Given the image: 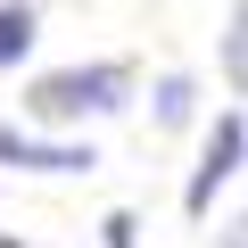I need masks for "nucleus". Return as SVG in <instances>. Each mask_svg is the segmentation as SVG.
<instances>
[{
    "label": "nucleus",
    "instance_id": "f257e3e1",
    "mask_svg": "<svg viewBox=\"0 0 248 248\" xmlns=\"http://www.w3.org/2000/svg\"><path fill=\"white\" fill-rule=\"evenodd\" d=\"M133 108V66L124 58H83V66H50L25 83V133L50 124V133H75V124L124 116Z\"/></svg>",
    "mask_w": 248,
    "mask_h": 248
},
{
    "label": "nucleus",
    "instance_id": "f03ea898",
    "mask_svg": "<svg viewBox=\"0 0 248 248\" xmlns=\"http://www.w3.org/2000/svg\"><path fill=\"white\" fill-rule=\"evenodd\" d=\"M240 157H248V116H240V108H215L207 149H199V166H190V182H182V215H190V223L215 215V190L240 182Z\"/></svg>",
    "mask_w": 248,
    "mask_h": 248
},
{
    "label": "nucleus",
    "instance_id": "7ed1b4c3",
    "mask_svg": "<svg viewBox=\"0 0 248 248\" xmlns=\"http://www.w3.org/2000/svg\"><path fill=\"white\" fill-rule=\"evenodd\" d=\"M0 166L9 174H91L99 149L91 141H50V133H25V124L0 116Z\"/></svg>",
    "mask_w": 248,
    "mask_h": 248
},
{
    "label": "nucleus",
    "instance_id": "20e7f679",
    "mask_svg": "<svg viewBox=\"0 0 248 248\" xmlns=\"http://www.w3.org/2000/svg\"><path fill=\"white\" fill-rule=\"evenodd\" d=\"M42 42V9L33 0H0V75H17Z\"/></svg>",
    "mask_w": 248,
    "mask_h": 248
},
{
    "label": "nucleus",
    "instance_id": "39448f33",
    "mask_svg": "<svg viewBox=\"0 0 248 248\" xmlns=\"http://www.w3.org/2000/svg\"><path fill=\"white\" fill-rule=\"evenodd\" d=\"M149 99H157V108H149V116H157V133H182V124L199 116V75H182V66H166Z\"/></svg>",
    "mask_w": 248,
    "mask_h": 248
},
{
    "label": "nucleus",
    "instance_id": "423d86ee",
    "mask_svg": "<svg viewBox=\"0 0 248 248\" xmlns=\"http://www.w3.org/2000/svg\"><path fill=\"white\" fill-rule=\"evenodd\" d=\"M223 83L232 91L248 83V9H240V0H232V17H223Z\"/></svg>",
    "mask_w": 248,
    "mask_h": 248
},
{
    "label": "nucleus",
    "instance_id": "0eeeda50",
    "mask_svg": "<svg viewBox=\"0 0 248 248\" xmlns=\"http://www.w3.org/2000/svg\"><path fill=\"white\" fill-rule=\"evenodd\" d=\"M99 248H141V215L133 207H108L99 215Z\"/></svg>",
    "mask_w": 248,
    "mask_h": 248
},
{
    "label": "nucleus",
    "instance_id": "6e6552de",
    "mask_svg": "<svg viewBox=\"0 0 248 248\" xmlns=\"http://www.w3.org/2000/svg\"><path fill=\"white\" fill-rule=\"evenodd\" d=\"M215 248H248V223H240V215H223V223H215Z\"/></svg>",
    "mask_w": 248,
    "mask_h": 248
}]
</instances>
